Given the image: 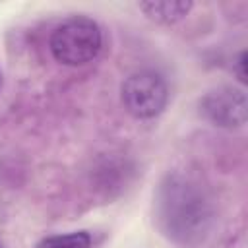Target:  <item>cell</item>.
Listing matches in <instances>:
<instances>
[{
  "label": "cell",
  "instance_id": "1",
  "mask_svg": "<svg viewBox=\"0 0 248 248\" xmlns=\"http://www.w3.org/2000/svg\"><path fill=\"white\" fill-rule=\"evenodd\" d=\"M157 223L161 231L180 246L202 242L215 219V209L205 188L180 172L167 174L155 198Z\"/></svg>",
  "mask_w": 248,
  "mask_h": 248
},
{
  "label": "cell",
  "instance_id": "2",
  "mask_svg": "<svg viewBox=\"0 0 248 248\" xmlns=\"http://www.w3.org/2000/svg\"><path fill=\"white\" fill-rule=\"evenodd\" d=\"M103 48V31L87 16H72L58 23L48 37L52 58L64 66H85Z\"/></svg>",
  "mask_w": 248,
  "mask_h": 248
},
{
  "label": "cell",
  "instance_id": "3",
  "mask_svg": "<svg viewBox=\"0 0 248 248\" xmlns=\"http://www.w3.org/2000/svg\"><path fill=\"white\" fill-rule=\"evenodd\" d=\"M120 101L136 120H151L159 116L169 103L167 81L155 70L134 72L122 81Z\"/></svg>",
  "mask_w": 248,
  "mask_h": 248
},
{
  "label": "cell",
  "instance_id": "4",
  "mask_svg": "<svg viewBox=\"0 0 248 248\" xmlns=\"http://www.w3.org/2000/svg\"><path fill=\"white\" fill-rule=\"evenodd\" d=\"M200 112L217 128L236 130L248 120V99L242 87L219 85L207 91L200 101Z\"/></svg>",
  "mask_w": 248,
  "mask_h": 248
},
{
  "label": "cell",
  "instance_id": "5",
  "mask_svg": "<svg viewBox=\"0 0 248 248\" xmlns=\"http://www.w3.org/2000/svg\"><path fill=\"white\" fill-rule=\"evenodd\" d=\"M138 8L145 14L147 19L159 23V25H172L180 19H184L192 8L194 2L190 0H149V2H140Z\"/></svg>",
  "mask_w": 248,
  "mask_h": 248
},
{
  "label": "cell",
  "instance_id": "6",
  "mask_svg": "<svg viewBox=\"0 0 248 248\" xmlns=\"http://www.w3.org/2000/svg\"><path fill=\"white\" fill-rule=\"evenodd\" d=\"M91 234L87 231H74L66 234H50L45 236L37 248H91Z\"/></svg>",
  "mask_w": 248,
  "mask_h": 248
},
{
  "label": "cell",
  "instance_id": "7",
  "mask_svg": "<svg viewBox=\"0 0 248 248\" xmlns=\"http://www.w3.org/2000/svg\"><path fill=\"white\" fill-rule=\"evenodd\" d=\"M244 66H246V52H240L238 56V70H240V81H246V72H244Z\"/></svg>",
  "mask_w": 248,
  "mask_h": 248
},
{
  "label": "cell",
  "instance_id": "8",
  "mask_svg": "<svg viewBox=\"0 0 248 248\" xmlns=\"http://www.w3.org/2000/svg\"><path fill=\"white\" fill-rule=\"evenodd\" d=\"M0 83H2V76H0Z\"/></svg>",
  "mask_w": 248,
  "mask_h": 248
},
{
  "label": "cell",
  "instance_id": "9",
  "mask_svg": "<svg viewBox=\"0 0 248 248\" xmlns=\"http://www.w3.org/2000/svg\"><path fill=\"white\" fill-rule=\"evenodd\" d=\"M0 248H2V246H0Z\"/></svg>",
  "mask_w": 248,
  "mask_h": 248
}]
</instances>
